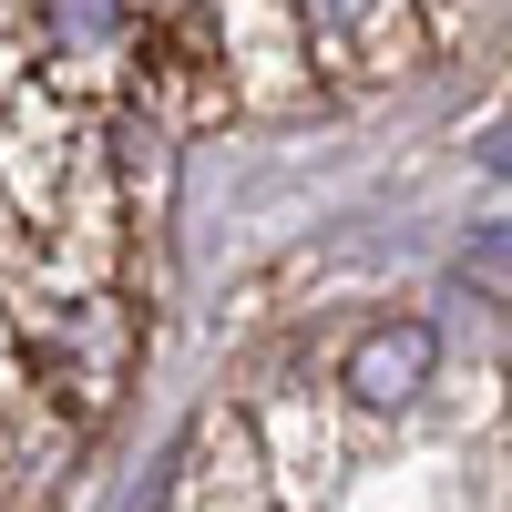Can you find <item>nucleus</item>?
<instances>
[{"label": "nucleus", "mask_w": 512, "mask_h": 512, "mask_svg": "<svg viewBox=\"0 0 512 512\" xmlns=\"http://www.w3.org/2000/svg\"><path fill=\"white\" fill-rule=\"evenodd\" d=\"M52 21H62L72 41H103V31L123 21V0H52Z\"/></svg>", "instance_id": "nucleus-3"}, {"label": "nucleus", "mask_w": 512, "mask_h": 512, "mask_svg": "<svg viewBox=\"0 0 512 512\" xmlns=\"http://www.w3.org/2000/svg\"><path fill=\"white\" fill-rule=\"evenodd\" d=\"M461 277H472V287H492V297H512V216L472 226V246H461Z\"/></svg>", "instance_id": "nucleus-2"}, {"label": "nucleus", "mask_w": 512, "mask_h": 512, "mask_svg": "<svg viewBox=\"0 0 512 512\" xmlns=\"http://www.w3.org/2000/svg\"><path fill=\"white\" fill-rule=\"evenodd\" d=\"M472 164H482V175H502V185H512V113H502V123H482V144H472Z\"/></svg>", "instance_id": "nucleus-4"}, {"label": "nucleus", "mask_w": 512, "mask_h": 512, "mask_svg": "<svg viewBox=\"0 0 512 512\" xmlns=\"http://www.w3.org/2000/svg\"><path fill=\"white\" fill-rule=\"evenodd\" d=\"M431 379H441V328L431 318H379L359 349H349V400L359 410H390L400 420Z\"/></svg>", "instance_id": "nucleus-1"}]
</instances>
